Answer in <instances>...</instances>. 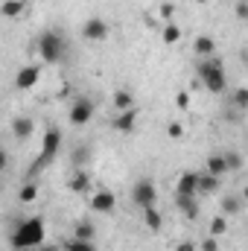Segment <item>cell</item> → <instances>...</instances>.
<instances>
[{"mask_svg":"<svg viewBox=\"0 0 248 251\" xmlns=\"http://www.w3.org/2000/svg\"><path fill=\"white\" fill-rule=\"evenodd\" d=\"M44 240H47V228L41 216H29L12 231V249L18 251H35Z\"/></svg>","mask_w":248,"mask_h":251,"instance_id":"cell-1","label":"cell"},{"mask_svg":"<svg viewBox=\"0 0 248 251\" xmlns=\"http://www.w3.org/2000/svg\"><path fill=\"white\" fill-rule=\"evenodd\" d=\"M198 79H201V85H204L210 94H225V88H228L225 64L219 62V59H213V56L198 62Z\"/></svg>","mask_w":248,"mask_h":251,"instance_id":"cell-2","label":"cell"},{"mask_svg":"<svg viewBox=\"0 0 248 251\" xmlns=\"http://www.w3.org/2000/svg\"><path fill=\"white\" fill-rule=\"evenodd\" d=\"M64 50H67V44H64V38L56 32V29L41 32V38H38V56H41V62H47V64L62 62Z\"/></svg>","mask_w":248,"mask_h":251,"instance_id":"cell-3","label":"cell"},{"mask_svg":"<svg viewBox=\"0 0 248 251\" xmlns=\"http://www.w3.org/2000/svg\"><path fill=\"white\" fill-rule=\"evenodd\" d=\"M59 149H62V131H59V128H47V131H44V140H41V158L29 167V176H35L44 164H50V161L59 155Z\"/></svg>","mask_w":248,"mask_h":251,"instance_id":"cell-4","label":"cell"},{"mask_svg":"<svg viewBox=\"0 0 248 251\" xmlns=\"http://www.w3.org/2000/svg\"><path fill=\"white\" fill-rule=\"evenodd\" d=\"M131 201L137 204V207H155L158 204V187H155V181H149V178H140L134 187H131Z\"/></svg>","mask_w":248,"mask_h":251,"instance_id":"cell-5","label":"cell"},{"mask_svg":"<svg viewBox=\"0 0 248 251\" xmlns=\"http://www.w3.org/2000/svg\"><path fill=\"white\" fill-rule=\"evenodd\" d=\"M94 102L88 100V97H79V100H73V105H70V123L73 126H88L94 120Z\"/></svg>","mask_w":248,"mask_h":251,"instance_id":"cell-6","label":"cell"},{"mask_svg":"<svg viewBox=\"0 0 248 251\" xmlns=\"http://www.w3.org/2000/svg\"><path fill=\"white\" fill-rule=\"evenodd\" d=\"M108 32H111V26H108L105 18H88L82 24V38L85 41H105Z\"/></svg>","mask_w":248,"mask_h":251,"instance_id":"cell-7","label":"cell"},{"mask_svg":"<svg viewBox=\"0 0 248 251\" xmlns=\"http://www.w3.org/2000/svg\"><path fill=\"white\" fill-rule=\"evenodd\" d=\"M38 79H41V67H38V64H24V67L15 73V88H18V91H29V88L38 85Z\"/></svg>","mask_w":248,"mask_h":251,"instance_id":"cell-8","label":"cell"},{"mask_svg":"<svg viewBox=\"0 0 248 251\" xmlns=\"http://www.w3.org/2000/svg\"><path fill=\"white\" fill-rule=\"evenodd\" d=\"M117 207V196L111 190H97L91 193V210L94 213H111Z\"/></svg>","mask_w":248,"mask_h":251,"instance_id":"cell-9","label":"cell"},{"mask_svg":"<svg viewBox=\"0 0 248 251\" xmlns=\"http://www.w3.org/2000/svg\"><path fill=\"white\" fill-rule=\"evenodd\" d=\"M219 184H222V178H216L210 173H198V178H196V196H213V193H219Z\"/></svg>","mask_w":248,"mask_h":251,"instance_id":"cell-10","label":"cell"},{"mask_svg":"<svg viewBox=\"0 0 248 251\" xmlns=\"http://www.w3.org/2000/svg\"><path fill=\"white\" fill-rule=\"evenodd\" d=\"M67 187L73 190L76 196H91V176H88L85 170H76V173L70 176V181H67Z\"/></svg>","mask_w":248,"mask_h":251,"instance_id":"cell-11","label":"cell"},{"mask_svg":"<svg viewBox=\"0 0 248 251\" xmlns=\"http://www.w3.org/2000/svg\"><path fill=\"white\" fill-rule=\"evenodd\" d=\"M134 126H137V108L120 111V114L114 117V128H117L120 134H131V131H134Z\"/></svg>","mask_w":248,"mask_h":251,"instance_id":"cell-12","label":"cell"},{"mask_svg":"<svg viewBox=\"0 0 248 251\" xmlns=\"http://www.w3.org/2000/svg\"><path fill=\"white\" fill-rule=\"evenodd\" d=\"M175 210L184 213L187 219L198 216V196H175Z\"/></svg>","mask_w":248,"mask_h":251,"instance_id":"cell-13","label":"cell"},{"mask_svg":"<svg viewBox=\"0 0 248 251\" xmlns=\"http://www.w3.org/2000/svg\"><path fill=\"white\" fill-rule=\"evenodd\" d=\"M32 131H35V120H32V117H15V120H12V134H15L18 140H26Z\"/></svg>","mask_w":248,"mask_h":251,"instance_id":"cell-14","label":"cell"},{"mask_svg":"<svg viewBox=\"0 0 248 251\" xmlns=\"http://www.w3.org/2000/svg\"><path fill=\"white\" fill-rule=\"evenodd\" d=\"M73 237H76V240H85V243H94V237H97V225H94L91 219H79V222L73 225Z\"/></svg>","mask_w":248,"mask_h":251,"instance_id":"cell-15","label":"cell"},{"mask_svg":"<svg viewBox=\"0 0 248 251\" xmlns=\"http://www.w3.org/2000/svg\"><path fill=\"white\" fill-rule=\"evenodd\" d=\"M196 178H198V173H181V178L175 184V196H196Z\"/></svg>","mask_w":248,"mask_h":251,"instance_id":"cell-16","label":"cell"},{"mask_svg":"<svg viewBox=\"0 0 248 251\" xmlns=\"http://www.w3.org/2000/svg\"><path fill=\"white\" fill-rule=\"evenodd\" d=\"M193 50H196L201 59H210V56L216 53V44H213V38H210V35H198V38L193 41Z\"/></svg>","mask_w":248,"mask_h":251,"instance_id":"cell-17","label":"cell"},{"mask_svg":"<svg viewBox=\"0 0 248 251\" xmlns=\"http://www.w3.org/2000/svg\"><path fill=\"white\" fill-rule=\"evenodd\" d=\"M204 173H210V176H216V178L228 176V167H225V158H222V152H216V155H210V158H207V167H204Z\"/></svg>","mask_w":248,"mask_h":251,"instance_id":"cell-18","label":"cell"},{"mask_svg":"<svg viewBox=\"0 0 248 251\" xmlns=\"http://www.w3.org/2000/svg\"><path fill=\"white\" fill-rule=\"evenodd\" d=\"M143 222H146L149 231H161V228H164V216H161L158 207H146V210H143Z\"/></svg>","mask_w":248,"mask_h":251,"instance_id":"cell-19","label":"cell"},{"mask_svg":"<svg viewBox=\"0 0 248 251\" xmlns=\"http://www.w3.org/2000/svg\"><path fill=\"white\" fill-rule=\"evenodd\" d=\"M222 158H225L228 173H240V170H243V155H240L237 149H225V152H222Z\"/></svg>","mask_w":248,"mask_h":251,"instance_id":"cell-20","label":"cell"},{"mask_svg":"<svg viewBox=\"0 0 248 251\" xmlns=\"http://www.w3.org/2000/svg\"><path fill=\"white\" fill-rule=\"evenodd\" d=\"M24 12V0H3L0 3V15L3 18H18Z\"/></svg>","mask_w":248,"mask_h":251,"instance_id":"cell-21","label":"cell"},{"mask_svg":"<svg viewBox=\"0 0 248 251\" xmlns=\"http://www.w3.org/2000/svg\"><path fill=\"white\" fill-rule=\"evenodd\" d=\"M114 108H117V111L134 108V94H131V91H117V94H114Z\"/></svg>","mask_w":248,"mask_h":251,"instance_id":"cell-22","label":"cell"},{"mask_svg":"<svg viewBox=\"0 0 248 251\" xmlns=\"http://www.w3.org/2000/svg\"><path fill=\"white\" fill-rule=\"evenodd\" d=\"M222 210H225V216H237L243 210V199L240 196H225L222 199Z\"/></svg>","mask_w":248,"mask_h":251,"instance_id":"cell-23","label":"cell"},{"mask_svg":"<svg viewBox=\"0 0 248 251\" xmlns=\"http://www.w3.org/2000/svg\"><path fill=\"white\" fill-rule=\"evenodd\" d=\"M18 199H21L24 204H32V201L38 199V181H26V184L21 187V193H18Z\"/></svg>","mask_w":248,"mask_h":251,"instance_id":"cell-24","label":"cell"},{"mask_svg":"<svg viewBox=\"0 0 248 251\" xmlns=\"http://www.w3.org/2000/svg\"><path fill=\"white\" fill-rule=\"evenodd\" d=\"M62 251H97V249H94V243H85V240L70 237V240H64L62 243Z\"/></svg>","mask_w":248,"mask_h":251,"instance_id":"cell-25","label":"cell"},{"mask_svg":"<svg viewBox=\"0 0 248 251\" xmlns=\"http://www.w3.org/2000/svg\"><path fill=\"white\" fill-rule=\"evenodd\" d=\"M161 38H164L167 44H175V41H181V26L170 21V24L164 26V32H161Z\"/></svg>","mask_w":248,"mask_h":251,"instance_id":"cell-26","label":"cell"},{"mask_svg":"<svg viewBox=\"0 0 248 251\" xmlns=\"http://www.w3.org/2000/svg\"><path fill=\"white\" fill-rule=\"evenodd\" d=\"M228 231V216H213L210 219V237H222Z\"/></svg>","mask_w":248,"mask_h":251,"instance_id":"cell-27","label":"cell"},{"mask_svg":"<svg viewBox=\"0 0 248 251\" xmlns=\"http://www.w3.org/2000/svg\"><path fill=\"white\" fill-rule=\"evenodd\" d=\"M234 105H237L240 111L248 108V91H246V88H237V91H234Z\"/></svg>","mask_w":248,"mask_h":251,"instance_id":"cell-28","label":"cell"},{"mask_svg":"<svg viewBox=\"0 0 248 251\" xmlns=\"http://www.w3.org/2000/svg\"><path fill=\"white\" fill-rule=\"evenodd\" d=\"M201 251H219V237H207V240H201Z\"/></svg>","mask_w":248,"mask_h":251,"instance_id":"cell-29","label":"cell"},{"mask_svg":"<svg viewBox=\"0 0 248 251\" xmlns=\"http://www.w3.org/2000/svg\"><path fill=\"white\" fill-rule=\"evenodd\" d=\"M173 15H175V6H173V3H164V6H161V18H164V21H173Z\"/></svg>","mask_w":248,"mask_h":251,"instance_id":"cell-30","label":"cell"},{"mask_svg":"<svg viewBox=\"0 0 248 251\" xmlns=\"http://www.w3.org/2000/svg\"><path fill=\"white\" fill-rule=\"evenodd\" d=\"M88 158H91L88 146H79V149H76V155H73V161H76V164H82V161H88Z\"/></svg>","mask_w":248,"mask_h":251,"instance_id":"cell-31","label":"cell"},{"mask_svg":"<svg viewBox=\"0 0 248 251\" xmlns=\"http://www.w3.org/2000/svg\"><path fill=\"white\" fill-rule=\"evenodd\" d=\"M175 105H178V108H190V94H184V91L175 94Z\"/></svg>","mask_w":248,"mask_h":251,"instance_id":"cell-32","label":"cell"},{"mask_svg":"<svg viewBox=\"0 0 248 251\" xmlns=\"http://www.w3.org/2000/svg\"><path fill=\"white\" fill-rule=\"evenodd\" d=\"M167 134H170V137H181V134H184V128H181V123H170Z\"/></svg>","mask_w":248,"mask_h":251,"instance_id":"cell-33","label":"cell"},{"mask_svg":"<svg viewBox=\"0 0 248 251\" xmlns=\"http://www.w3.org/2000/svg\"><path fill=\"white\" fill-rule=\"evenodd\" d=\"M237 18H240V21H246V18H248V3H246V0H240V3H237Z\"/></svg>","mask_w":248,"mask_h":251,"instance_id":"cell-34","label":"cell"},{"mask_svg":"<svg viewBox=\"0 0 248 251\" xmlns=\"http://www.w3.org/2000/svg\"><path fill=\"white\" fill-rule=\"evenodd\" d=\"M175 251H198V249H196V243H193V240H184V243H178V246H175Z\"/></svg>","mask_w":248,"mask_h":251,"instance_id":"cell-35","label":"cell"},{"mask_svg":"<svg viewBox=\"0 0 248 251\" xmlns=\"http://www.w3.org/2000/svg\"><path fill=\"white\" fill-rule=\"evenodd\" d=\"M35 251H62V246H56V243H47V240H44Z\"/></svg>","mask_w":248,"mask_h":251,"instance_id":"cell-36","label":"cell"},{"mask_svg":"<svg viewBox=\"0 0 248 251\" xmlns=\"http://www.w3.org/2000/svg\"><path fill=\"white\" fill-rule=\"evenodd\" d=\"M9 167V155H6V149H0V173Z\"/></svg>","mask_w":248,"mask_h":251,"instance_id":"cell-37","label":"cell"},{"mask_svg":"<svg viewBox=\"0 0 248 251\" xmlns=\"http://www.w3.org/2000/svg\"><path fill=\"white\" fill-rule=\"evenodd\" d=\"M196 3H207V0H196Z\"/></svg>","mask_w":248,"mask_h":251,"instance_id":"cell-38","label":"cell"}]
</instances>
